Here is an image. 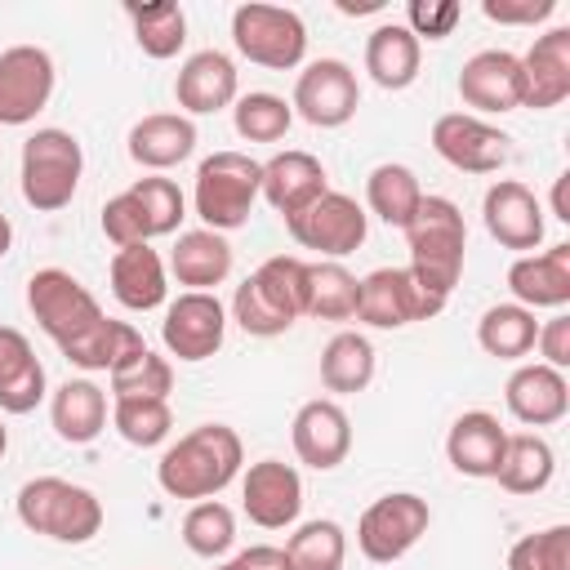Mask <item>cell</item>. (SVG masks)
<instances>
[{"mask_svg": "<svg viewBox=\"0 0 570 570\" xmlns=\"http://www.w3.org/2000/svg\"><path fill=\"white\" fill-rule=\"evenodd\" d=\"M9 245H13V223H9V214H0V258L9 254Z\"/></svg>", "mask_w": 570, "mask_h": 570, "instance_id": "f907efd6", "label": "cell"}, {"mask_svg": "<svg viewBox=\"0 0 570 570\" xmlns=\"http://www.w3.org/2000/svg\"><path fill=\"white\" fill-rule=\"evenodd\" d=\"M534 347H539L543 365H552V370H561V374H566V365H570V316H566V312H557L552 321H543V325H539Z\"/></svg>", "mask_w": 570, "mask_h": 570, "instance_id": "bcb514c9", "label": "cell"}, {"mask_svg": "<svg viewBox=\"0 0 570 570\" xmlns=\"http://www.w3.org/2000/svg\"><path fill=\"white\" fill-rule=\"evenodd\" d=\"M298 316H307V263L294 254L267 258L232 294V321L254 338H276Z\"/></svg>", "mask_w": 570, "mask_h": 570, "instance_id": "7a4b0ae2", "label": "cell"}, {"mask_svg": "<svg viewBox=\"0 0 570 570\" xmlns=\"http://www.w3.org/2000/svg\"><path fill=\"white\" fill-rule=\"evenodd\" d=\"M356 294L361 281L343 267V263H307V316L316 321H347L356 316Z\"/></svg>", "mask_w": 570, "mask_h": 570, "instance_id": "d590c367", "label": "cell"}, {"mask_svg": "<svg viewBox=\"0 0 570 570\" xmlns=\"http://www.w3.org/2000/svg\"><path fill=\"white\" fill-rule=\"evenodd\" d=\"M401 232L410 245L414 281L428 285L432 294L450 298V289L459 285V272H463V249H468V227H463L459 205L445 196H423L414 218Z\"/></svg>", "mask_w": 570, "mask_h": 570, "instance_id": "3957f363", "label": "cell"}, {"mask_svg": "<svg viewBox=\"0 0 570 570\" xmlns=\"http://www.w3.org/2000/svg\"><path fill=\"white\" fill-rule=\"evenodd\" d=\"M111 392H116V401H169L174 365L165 356H156L151 347H142L111 370Z\"/></svg>", "mask_w": 570, "mask_h": 570, "instance_id": "f35d334b", "label": "cell"}, {"mask_svg": "<svg viewBox=\"0 0 570 570\" xmlns=\"http://www.w3.org/2000/svg\"><path fill=\"white\" fill-rule=\"evenodd\" d=\"M4 450H9V432H4V423H0V459H4Z\"/></svg>", "mask_w": 570, "mask_h": 570, "instance_id": "816d5d0a", "label": "cell"}, {"mask_svg": "<svg viewBox=\"0 0 570 570\" xmlns=\"http://www.w3.org/2000/svg\"><path fill=\"white\" fill-rule=\"evenodd\" d=\"M557 472V454L539 432H508L494 481L508 494H539Z\"/></svg>", "mask_w": 570, "mask_h": 570, "instance_id": "1f68e13d", "label": "cell"}, {"mask_svg": "<svg viewBox=\"0 0 570 570\" xmlns=\"http://www.w3.org/2000/svg\"><path fill=\"white\" fill-rule=\"evenodd\" d=\"M53 58L40 45H13L0 53V125H31L53 98Z\"/></svg>", "mask_w": 570, "mask_h": 570, "instance_id": "4fadbf2b", "label": "cell"}, {"mask_svg": "<svg viewBox=\"0 0 570 570\" xmlns=\"http://www.w3.org/2000/svg\"><path fill=\"white\" fill-rule=\"evenodd\" d=\"M27 307L36 316V325L58 343V352H76L102 321L107 312L98 307V298L62 267H40L27 281Z\"/></svg>", "mask_w": 570, "mask_h": 570, "instance_id": "8992f818", "label": "cell"}, {"mask_svg": "<svg viewBox=\"0 0 570 570\" xmlns=\"http://www.w3.org/2000/svg\"><path fill=\"white\" fill-rule=\"evenodd\" d=\"M169 272L178 276V285L214 294V285H223L232 276V245H227V236L209 232V227L183 232L174 254H169Z\"/></svg>", "mask_w": 570, "mask_h": 570, "instance_id": "4316f807", "label": "cell"}, {"mask_svg": "<svg viewBox=\"0 0 570 570\" xmlns=\"http://www.w3.org/2000/svg\"><path fill=\"white\" fill-rule=\"evenodd\" d=\"M218 570H232V566H218Z\"/></svg>", "mask_w": 570, "mask_h": 570, "instance_id": "f5cc1de1", "label": "cell"}, {"mask_svg": "<svg viewBox=\"0 0 570 570\" xmlns=\"http://www.w3.org/2000/svg\"><path fill=\"white\" fill-rule=\"evenodd\" d=\"M232 45L240 49V58L267 71H294L307 53V27L294 9H281V4H236Z\"/></svg>", "mask_w": 570, "mask_h": 570, "instance_id": "ba28073f", "label": "cell"}, {"mask_svg": "<svg viewBox=\"0 0 570 570\" xmlns=\"http://www.w3.org/2000/svg\"><path fill=\"white\" fill-rule=\"evenodd\" d=\"M508 289L521 307H566L570 303V245H552L543 254H521L508 267Z\"/></svg>", "mask_w": 570, "mask_h": 570, "instance_id": "cb8c5ba5", "label": "cell"}, {"mask_svg": "<svg viewBox=\"0 0 570 570\" xmlns=\"http://www.w3.org/2000/svg\"><path fill=\"white\" fill-rule=\"evenodd\" d=\"M481 218L485 232L503 245V249H534L543 240V205L539 196L517 183V178H499L485 200H481Z\"/></svg>", "mask_w": 570, "mask_h": 570, "instance_id": "e0dca14e", "label": "cell"}, {"mask_svg": "<svg viewBox=\"0 0 570 570\" xmlns=\"http://www.w3.org/2000/svg\"><path fill=\"white\" fill-rule=\"evenodd\" d=\"M285 561H289V570H343V561H347L343 525L330 517L303 521L285 543Z\"/></svg>", "mask_w": 570, "mask_h": 570, "instance_id": "8d00e7d4", "label": "cell"}, {"mask_svg": "<svg viewBox=\"0 0 570 570\" xmlns=\"http://www.w3.org/2000/svg\"><path fill=\"white\" fill-rule=\"evenodd\" d=\"M419 200H423V187H419V178H414L410 165H379V169H370V178H365V205L387 227H405L414 218Z\"/></svg>", "mask_w": 570, "mask_h": 570, "instance_id": "e575fe53", "label": "cell"}, {"mask_svg": "<svg viewBox=\"0 0 570 570\" xmlns=\"http://www.w3.org/2000/svg\"><path fill=\"white\" fill-rule=\"evenodd\" d=\"M503 441H508V432L490 410H468L450 423L445 459L463 476H494L499 459H503Z\"/></svg>", "mask_w": 570, "mask_h": 570, "instance_id": "d4e9b609", "label": "cell"}, {"mask_svg": "<svg viewBox=\"0 0 570 570\" xmlns=\"http://www.w3.org/2000/svg\"><path fill=\"white\" fill-rule=\"evenodd\" d=\"M566 98H570V27H552L521 58V107L548 111Z\"/></svg>", "mask_w": 570, "mask_h": 570, "instance_id": "7402d4cb", "label": "cell"}, {"mask_svg": "<svg viewBox=\"0 0 570 570\" xmlns=\"http://www.w3.org/2000/svg\"><path fill=\"white\" fill-rule=\"evenodd\" d=\"M45 401V365L31 352L27 334L13 325H0V410L4 414H31Z\"/></svg>", "mask_w": 570, "mask_h": 570, "instance_id": "484cf974", "label": "cell"}, {"mask_svg": "<svg viewBox=\"0 0 570 570\" xmlns=\"http://www.w3.org/2000/svg\"><path fill=\"white\" fill-rule=\"evenodd\" d=\"M223 334H227V307L214 294L187 289V294H178L165 307L160 343L178 361H205V356H214L223 347Z\"/></svg>", "mask_w": 570, "mask_h": 570, "instance_id": "9a60e30c", "label": "cell"}, {"mask_svg": "<svg viewBox=\"0 0 570 570\" xmlns=\"http://www.w3.org/2000/svg\"><path fill=\"white\" fill-rule=\"evenodd\" d=\"M508 570H570V525L525 534L508 552Z\"/></svg>", "mask_w": 570, "mask_h": 570, "instance_id": "7bdbcfd3", "label": "cell"}, {"mask_svg": "<svg viewBox=\"0 0 570 570\" xmlns=\"http://www.w3.org/2000/svg\"><path fill=\"white\" fill-rule=\"evenodd\" d=\"M236 89H240V76H236V62L223 49L191 53L178 67V80H174V98L187 111V120L191 116H214V111L232 107L236 102Z\"/></svg>", "mask_w": 570, "mask_h": 570, "instance_id": "d6986e66", "label": "cell"}, {"mask_svg": "<svg viewBox=\"0 0 570 570\" xmlns=\"http://www.w3.org/2000/svg\"><path fill=\"white\" fill-rule=\"evenodd\" d=\"M566 183H570V174H557V183H552V218H561V223H570V205H566Z\"/></svg>", "mask_w": 570, "mask_h": 570, "instance_id": "c3c4849f", "label": "cell"}, {"mask_svg": "<svg viewBox=\"0 0 570 570\" xmlns=\"http://www.w3.org/2000/svg\"><path fill=\"white\" fill-rule=\"evenodd\" d=\"M134 22V40L147 58H174L187 45V13L174 0H156V4H129L125 9Z\"/></svg>", "mask_w": 570, "mask_h": 570, "instance_id": "74e56055", "label": "cell"}, {"mask_svg": "<svg viewBox=\"0 0 570 570\" xmlns=\"http://www.w3.org/2000/svg\"><path fill=\"white\" fill-rule=\"evenodd\" d=\"M18 521L31 534L58 543H89L102 530V503L94 490L62 476H31L18 490Z\"/></svg>", "mask_w": 570, "mask_h": 570, "instance_id": "277c9868", "label": "cell"}, {"mask_svg": "<svg viewBox=\"0 0 570 570\" xmlns=\"http://www.w3.org/2000/svg\"><path fill=\"white\" fill-rule=\"evenodd\" d=\"M245 463L240 436L227 423H200L187 436H178L160 463H156V481L169 499H214L218 490H227L236 481Z\"/></svg>", "mask_w": 570, "mask_h": 570, "instance_id": "6da1fadb", "label": "cell"}, {"mask_svg": "<svg viewBox=\"0 0 570 570\" xmlns=\"http://www.w3.org/2000/svg\"><path fill=\"white\" fill-rule=\"evenodd\" d=\"M383 9V0H338V13H374Z\"/></svg>", "mask_w": 570, "mask_h": 570, "instance_id": "681fc988", "label": "cell"}, {"mask_svg": "<svg viewBox=\"0 0 570 570\" xmlns=\"http://www.w3.org/2000/svg\"><path fill=\"white\" fill-rule=\"evenodd\" d=\"M85 174V151L67 129H36L22 142V200L40 214L71 205Z\"/></svg>", "mask_w": 570, "mask_h": 570, "instance_id": "52a82bcc", "label": "cell"}, {"mask_svg": "<svg viewBox=\"0 0 570 570\" xmlns=\"http://www.w3.org/2000/svg\"><path fill=\"white\" fill-rule=\"evenodd\" d=\"M232 125L245 142H281L294 125V107L276 94H240L232 107Z\"/></svg>", "mask_w": 570, "mask_h": 570, "instance_id": "ab89813d", "label": "cell"}, {"mask_svg": "<svg viewBox=\"0 0 570 570\" xmlns=\"http://www.w3.org/2000/svg\"><path fill=\"white\" fill-rule=\"evenodd\" d=\"M111 423L129 445L151 450V445H160L169 436L174 410H169V401H116L111 405Z\"/></svg>", "mask_w": 570, "mask_h": 570, "instance_id": "b9f144b4", "label": "cell"}, {"mask_svg": "<svg viewBox=\"0 0 570 570\" xmlns=\"http://www.w3.org/2000/svg\"><path fill=\"white\" fill-rule=\"evenodd\" d=\"M481 13L503 27H534L557 13V0H481Z\"/></svg>", "mask_w": 570, "mask_h": 570, "instance_id": "f6af8a7d", "label": "cell"}, {"mask_svg": "<svg viewBox=\"0 0 570 570\" xmlns=\"http://www.w3.org/2000/svg\"><path fill=\"white\" fill-rule=\"evenodd\" d=\"M196 151V125L178 111H151L129 129V156L142 169H174Z\"/></svg>", "mask_w": 570, "mask_h": 570, "instance_id": "83f0119b", "label": "cell"}, {"mask_svg": "<svg viewBox=\"0 0 570 570\" xmlns=\"http://www.w3.org/2000/svg\"><path fill=\"white\" fill-rule=\"evenodd\" d=\"M503 401H508V414L525 428H548V423H561L566 410H570V383L561 370L534 361V365H517L508 374V387H503Z\"/></svg>", "mask_w": 570, "mask_h": 570, "instance_id": "44dd1931", "label": "cell"}, {"mask_svg": "<svg viewBox=\"0 0 570 570\" xmlns=\"http://www.w3.org/2000/svg\"><path fill=\"white\" fill-rule=\"evenodd\" d=\"M307 125L316 129H338L356 116L361 107V89H356V71L343 58H316L298 71L294 80V102H289Z\"/></svg>", "mask_w": 570, "mask_h": 570, "instance_id": "7c38bea8", "label": "cell"}, {"mask_svg": "<svg viewBox=\"0 0 570 570\" xmlns=\"http://www.w3.org/2000/svg\"><path fill=\"white\" fill-rule=\"evenodd\" d=\"M512 138L494 125H485L481 116L468 111H445L432 125V147L445 165L463 169V174H499L508 165V147Z\"/></svg>", "mask_w": 570, "mask_h": 570, "instance_id": "5bb4252c", "label": "cell"}, {"mask_svg": "<svg viewBox=\"0 0 570 570\" xmlns=\"http://www.w3.org/2000/svg\"><path fill=\"white\" fill-rule=\"evenodd\" d=\"M258 183H263V165L249 160L245 151H214L196 165V187H191V205L196 218L209 232H236L249 223V209L258 200Z\"/></svg>", "mask_w": 570, "mask_h": 570, "instance_id": "5b68a950", "label": "cell"}, {"mask_svg": "<svg viewBox=\"0 0 570 570\" xmlns=\"http://www.w3.org/2000/svg\"><path fill=\"white\" fill-rule=\"evenodd\" d=\"M49 419L67 445H89L107 428V392L94 379H67L49 401Z\"/></svg>", "mask_w": 570, "mask_h": 570, "instance_id": "f546056e", "label": "cell"}, {"mask_svg": "<svg viewBox=\"0 0 570 570\" xmlns=\"http://www.w3.org/2000/svg\"><path fill=\"white\" fill-rule=\"evenodd\" d=\"M183 543H187V552H196V557H209V561L223 557V552L236 543V517H232V508L218 503V499L191 503L187 517H183Z\"/></svg>", "mask_w": 570, "mask_h": 570, "instance_id": "60d3db41", "label": "cell"}, {"mask_svg": "<svg viewBox=\"0 0 570 570\" xmlns=\"http://www.w3.org/2000/svg\"><path fill=\"white\" fill-rule=\"evenodd\" d=\"M227 566H232V570H289L285 548H272V543H254V548L236 552Z\"/></svg>", "mask_w": 570, "mask_h": 570, "instance_id": "7dc6e473", "label": "cell"}, {"mask_svg": "<svg viewBox=\"0 0 570 570\" xmlns=\"http://www.w3.org/2000/svg\"><path fill=\"white\" fill-rule=\"evenodd\" d=\"M240 508L254 525L285 530L303 512V476L281 459H258L240 481Z\"/></svg>", "mask_w": 570, "mask_h": 570, "instance_id": "2e32d148", "label": "cell"}, {"mask_svg": "<svg viewBox=\"0 0 570 570\" xmlns=\"http://www.w3.org/2000/svg\"><path fill=\"white\" fill-rule=\"evenodd\" d=\"M419 58L423 49L405 22H383L365 40V71L374 76L379 89H410L419 80Z\"/></svg>", "mask_w": 570, "mask_h": 570, "instance_id": "4dcf8cb0", "label": "cell"}, {"mask_svg": "<svg viewBox=\"0 0 570 570\" xmlns=\"http://www.w3.org/2000/svg\"><path fill=\"white\" fill-rule=\"evenodd\" d=\"M325 191H330V187H325V165H321L312 151L289 147V151H276L272 160H263L258 196H263L281 218L307 209V205H312L316 196H325Z\"/></svg>", "mask_w": 570, "mask_h": 570, "instance_id": "603a6c76", "label": "cell"}, {"mask_svg": "<svg viewBox=\"0 0 570 570\" xmlns=\"http://www.w3.org/2000/svg\"><path fill=\"white\" fill-rule=\"evenodd\" d=\"M285 232L294 236V245L303 249H316L325 258H343L352 249L365 245V232H370V214L347 196V191H325L316 196L307 209L289 214L285 218Z\"/></svg>", "mask_w": 570, "mask_h": 570, "instance_id": "8fae6325", "label": "cell"}, {"mask_svg": "<svg viewBox=\"0 0 570 570\" xmlns=\"http://www.w3.org/2000/svg\"><path fill=\"white\" fill-rule=\"evenodd\" d=\"M370 379H374V343L365 334H356V330L334 334L325 343V352H321V383L330 392L352 396V392H365Z\"/></svg>", "mask_w": 570, "mask_h": 570, "instance_id": "836d02e7", "label": "cell"}, {"mask_svg": "<svg viewBox=\"0 0 570 570\" xmlns=\"http://www.w3.org/2000/svg\"><path fill=\"white\" fill-rule=\"evenodd\" d=\"M289 441H294V454L307 463V468H316V472H330V468H338L343 459H347V450H352V423H347V414H343V405L338 401H307V405H298V414H294V423H289Z\"/></svg>", "mask_w": 570, "mask_h": 570, "instance_id": "ac0fdd59", "label": "cell"}, {"mask_svg": "<svg viewBox=\"0 0 570 570\" xmlns=\"http://www.w3.org/2000/svg\"><path fill=\"white\" fill-rule=\"evenodd\" d=\"M441 307L445 298L419 285L410 267H379L361 281V294H356V321L374 330H401V325L436 316Z\"/></svg>", "mask_w": 570, "mask_h": 570, "instance_id": "30bf717a", "label": "cell"}, {"mask_svg": "<svg viewBox=\"0 0 570 570\" xmlns=\"http://www.w3.org/2000/svg\"><path fill=\"white\" fill-rule=\"evenodd\" d=\"M111 294L120 307L129 312H151L165 303L169 281H165V263L151 245H125L111 258Z\"/></svg>", "mask_w": 570, "mask_h": 570, "instance_id": "f1b7e54d", "label": "cell"}, {"mask_svg": "<svg viewBox=\"0 0 570 570\" xmlns=\"http://www.w3.org/2000/svg\"><path fill=\"white\" fill-rule=\"evenodd\" d=\"M459 18H463L459 0H410V4H405V27H410L414 40H419V36L445 40V36L459 27Z\"/></svg>", "mask_w": 570, "mask_h": 570, "instance_id": "ee69618b", "label": "cell"}, {"mask_svg": "<svg viewBox=\"0 0 570 570\" xmlns=\"http://www.w3.org/2000/svg\"><path fill=\"white\" fill-rule=\"evenodd\" d=\"M459 98L476 111H517L521 107V58L508 49H481L459 71Z\"/></svg>", "mask_w": 570, "mask_h": 570, "instance_id": "ffe728a7", "label": "cell"}, {"mask_svg": "<svg viewBox=\"0 0 570 570\" xmlns=\"http://www.w3.org/2000/svg\"><path fill=\"white\" fill-rule=\"evenodd\" d=\"M432 525V508L428 499L410 494V490H396V494H383L374 499L361 521H356V548L374 561V566H392L401 561Z\"/></svg>", "mask_w": 570, "mask_h": 570, "instance_id": "9c48e42d", "label": "cell"}, {"mask_svg": "<svg viewBox=\"0 0 570 570\" xmlns=\"http://www.w3.org/2000/svg\"><path fill=\"white\" fill-rule=\"evenodd\" d=\"M534 338H539V321L530 307L521 303H494L485 307V316L476 321V343L481 352L499 356V361H521L534 352Z\"/></svg>", "mask_w": 570, "mask_h": 570, "instance_id": "d6a6232c", "label": "cell"}]
</instances>
